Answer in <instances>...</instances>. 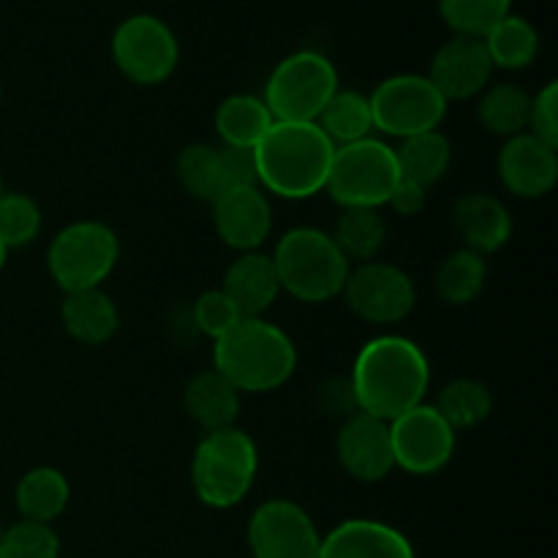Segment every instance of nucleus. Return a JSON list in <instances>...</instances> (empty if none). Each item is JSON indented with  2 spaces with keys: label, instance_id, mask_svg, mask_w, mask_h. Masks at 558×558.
I'll list each match as a JSON object with an SVG mask.
<instances>
[{
  "label": "nucleus",
  "instance_id": "1",
  "mask_svg": "<svg viewBox=\"0 0 558 558\" xmlns=\"http://www.w3.org/2000/svg\"><path fill=\"white\" fill-rule=\"evenodd\" d=\"M349 381L360 412L392 423L409 409L425 403L430 363L409 338L379 336L360 349Z\"/></svg>",
  "mask_w": 558,
  "mask_h": 558
},
{
  "label": "nucleus",
  "instance_id": "2",
  "mask_svg": "<svg viewBox=\"0 0 558 558\" xmlns=\"http://www.w3.org/2000/svg\"><path fill=\"white\" fill-rule=\"evenodd\" d=\"M336 145L316 123H272L254 147L256 183L281 199H308L325 191Z\"/></svg>",
  "mask_w": 558,
  "mask_h": 558
},
{
  "label": "nucleus",
  "instance_id": "3",
  "mask_svg": "<svg viewBox=\"0 0 558 558\" xmlns=\"http://www.w3.org/2000/svg\"><path fill=\"white\" fill-rule=\"evenodd\" d=\"M213 343V368L238 392L278 390L298 368L292 338L262 316H245Z\"/></svg>",
  "mask_w": 558,
  "mask_h": 558
},
{
  "label": "nucleus",
  "instance_id": "4",
  "mask_svg": "<svg viewBox=\"0 0 558 558\" xmlns=\"http://www.w3.org/2000/svg\"><path fill=\"white\" fill-rule=\"evenodd\" d=\"M281 292L300 303H330L343 292L349 265L347 256L327 232L314 227L289 229L270 256Z\"/></svg>",
  "mask_w": 558,
  "mask_h": 558
},
{
  "label": "nucleus",
  "instance_id": "5",
  "mask_svg": "<svg viewBox=\"0 0 558 558\" xmlns=\"http://www.w3.org/2000/svg\"><path fill=\"white\" fill-rule=\"evenodd\" d=\"M259 472V450L240 428L210 430L202 436L191 458V485L196 499L210 510L240 505L254 488Z\"/></svg>",
  "mask_w": 558,
  "mask_h": 558
},
{
  "label": "nucleus",
  "instance_id": "6",
  "mask_svg": "<svg viewBox=\"0 0 558 558\" xmlns=\"http://www.w3.org/2000/svg\"><path fill=\"white\" fill-rule=\"evenodd\" d=\"M338 87V71L327 54L298 49L267 76L262 101L278 123H316Z\"/></svg>",
  "mask_w": 558,
  "mask_h": 558
},
{
  "label": "nucleus",
  "instance_id": "7",
  "mask_svg": "<svg viewBox=\"0 0 558 558\" xmlns=\"http://www.w3.org/2000/svg\"><path fill=\"white\" fill-rule=\"evenodd\" d=\"M401 180L396 150L387 142L365 136L360 142L336 147L325 191L341 207L387 205L392 189Z\"/></svg>",
  "mask_w": 558,
  "mask_h": 558
},
{
  "label": "nucleus",
  "instance_id": "8",
  "mask_svg": "<svg viewBox=\"0 0 558 558\" xmlns=\"http://www.w3.org/2000/svg\"><path fill=\"white\" fill-rule=\"evenodd\" d=\"M120 256V240L107 223L76 221L60 229L49 243L47 270L52 281L69 292L98 289L114 270Z\"/></svg>",
  "mask_w": 558,
  "mask_h": 558
},
{
  "label": "nucleus",
  "instance_id": "9",
  "mask_svg": "<svg viewBox=\"0 0 558 558\" xmlns=\"http://www.w3.org/2000/svg\"><path fill=\"white\" fill-rule=\"evenodd\" d=\"M114 65L134 85H161L174 74L180 44L172 27L153 14H131L114 27L109 41Z\"/></svg>",
  "mask_w": 558,
  "mask_h": 558
},
{
  "label": "nucleus",
  "instance_id": "10",
  "mask_svg": "<svg viewBox=\"0 0 558 558\" xmlns=\"http://www.w3.org/2000/svg\"><path fill=\"white\" fill-rule=\"evenodd\" d=\"M368 104L374 129L398 140L436 131L447 114V101L425 74L387 76L374 87Z\"/></svg>",
  "mask_w": 558,
  "mask_h": 558
},
{
  "label": "nucleus",
  "instance_id": "11",
  "mask_svg": "<svg viewBox=\"0 0 558 558\" xmlns=\"http://www.w3.org/2000/svg\"><path fill=\"white\" fill-rule=\"evenodd\" d=\"M341 294L352 314L371 325H396L407 319L417 303V289L409 272L379 259L349 270Z\"/></svg>",
  "mask_w": 558,
  "mask_h": 558
},
{
  "label": "nucleus",
  "instance_id": "12",
  "mask_svg": "<svg viewBox=\"0 0 558 558\" xmlns=\"http://www.w3.org/2000/svg\"><path fill=\"white\" fill-rule=\"evenodd\" d=\"M390 441L396 469L414 477L441 472L456 456V430L430 403L409 409L390 423Z\"/></svg>",
  "mask_w": 558,
  "mask_h": 558
},
{
  "label": "nucleus",
  "instance_id": "13",
  "mask_svg": "<svg viewBox=\"0 0 558 558\" xmlns=\"http://www.w3.org/2000/svg\"><path fill=\"white\" fill-rule=\"evenodd\" d=\"M322 534L308 512L289 499H270L248 521L254 558H319Z\"/></svg>",
  "mask_w": 558,
  "mask_h": 558
},
{
  "label": "nucleus",
  "instance_id": "14",
  "mask_svg": "<svg viewBox=\"0 0 558 558\" xmlns=\"http://www.w3.org/2000/svg\"><path fill=\"white\" fill-rule=\"evenodd\" d=\"M213 205V223L223 245L251 254L270 238L272 207L259 185H238L223 189Z\"/></svg>",
  "mask_w": 558,
  "mask_h": 558
},
{
  "label": "nucleus",
  "instance_id": "15",
  "mask_svg": "<svg viewBox=\"0 0 558 558\" xmlns=\"http://www.w3.org/2000/svg\"><path fill=\"white\" fill-rule=\"evenodd\" d=\"M338 463L360 483H379L396 469L390 441V423L357 412L341 423L336 439Z\"/></svg>",
  "mask_w": 558,
  "mask_h": 558
},
{
  "label": "nucleus",
  "instance_id": "16",
  "mask_svg": "<svg viewBox=\"0 0 558 558\" xmlns=\"http://www.w3.org/2000/svg\"><path fill=\"white\" fill-rule=\"evenodd\" d=\"M494 63L483 47V38L452 36L450 41L436 49L430 60L428 76L436 90L441 93L447 104L466 101L488 87Z\"/></svg>",
  "mask_w": 558,
  "mask_h": 558
},
{
  "label": "nucleus",
  "instance_id": "17",
  "mask_svg": "<svg viewBox=\"0 0 558 558\" xmlns=\"http://www.w3.org/2000/svg\"><path fill=\"white\" fill-rule=\"evenodd\" d=\"M499 180L521 199H539L550 194L558 180V153L534 134H518L501 145L496 158Z\"/></svg>",
  "mask_w": 558,
  "mask_h": 558
},
{
  "label": "nucleus",
  "instance_id": "18",
  "mask_svg": "<svg viewBox=\"0 0 558 558\" xmlns=\"http://www.w3.org/2000/svg\"><path fill=\"white\" fill-rule=\"evenodd\" d=\"M319 558H417L398 529L379 521L352 518L322 537Z\"/></svg>",
  "mask_w": 558,
  "mask_h": 558
},
{
  "label": "nucleus",
  "instance_id": "19",
  "mask_svg": "<svg viewBox=\"0 0 558 558\" xmlns=\"http://www.w3.org/2000/svg\"><path fill=\"white\" fill-rule=\"evenodd\" d=\"M452 223L463 248L474 254H496L512 234L510 210L490 194H463L452 207Z\"/></svg>",
  "mask_w": 558,
  "mask_h": 558
},
{
  "label": "nucleus",
  "instance_id": "20",
  "mask_svg": "<svg viewBox=\"0 0 558 558\" xmlns=\"http://www.w3.org/2000/svg\"><path fill=\"white\" fill-rule=\"evenodd\" d=\"M221 292L227 294L240 311V316H262L281 294L276 265L267 254L251 251L240 254L223 272Z\"/></svg>",
  "mask_w": 558,
  "mask_h": 558
},
{
  "label": "nucleus",
  "instance_id": "21",
  "mask_svg": "<svg viewBox=\"0 0 558 558\" xmlns=\"http://www.w3.org/2000/svg\"><path fill=\"white\" fill-rule=\"evenodd\" d=\"M60 322L74 341L85 347H104L120 330V311L114 300L98 289L69 292L60 303Z\"/></svg>",
  "mask_w": 558,
  "mask_h": 558
},
{
  "label": "nucleus",
  "instance_id": "22",
  "mask_svg": "<svg viewBox=\"0 0 558 558\" xmlns=\"http://www.w3.org/2000/svg\"><path fill=\"white\" fill-rule=\"evenodd\" d=\"M185 414L205 434L232 428L240 414V392L216 368L202 371L183 390Z\"/></svg>",
  "mask_w": 558,
  "mask_h": 558
},
{
  "label": "nucleus",
  "instance_id": "23",
  "mask_svg": "<svg viewBox=\"0 0 558 558\" xmlns=\"http://www.w3.org/2000/svg\"><path fill=\"white\" fill-rule=\"evenodd\" d=\"M71 499L69 480L60 469L52 466H36L20 477L14 488V505L22 521L31 523H47L58 521L65 512Z\"/></svg>",
  "mask_w": 558,
  "mask_h": 558
},
{
  "label": "nucleus",
  "instance_id": "24",
  "mask_svg": "<svg viewBox=\"0 0 558 558\" xmlns=\"http://www.w3.org/2000/svg\"><path fill=\"white\" fill-rule=\"evenodd\" d=\"M392 150H396L401 178L412 180V183L423 185V189H430L434 183H439L452 161V145L439 129L407 136Z\"/></svg>",
  "mask_w": 558,
  "mask_h": 558
},
{
  "label": "nucleus",
  "instance_id": "25",
  "mask_svg": "<svg viewBox=\"0 0 558 558\" xmlns=\"http://www.w3.org/2000/svg\"><path fill=\"white\" fill-rule=\"evenodd\" d=\"M272 123L276 120H272L270 109L259 96H251V93H234V96L223 98L216 109V131L227 147L254 150Z\"/></svg>",
  "mask_w": 558,
  "mask_h": 558
},
{
  "label": "nucleus",
  "instance_id": "26",
  "mask_svg": "<svg viewBox=\"0 0 558 558\" xmlns=\"http://www.w3.org/2000/svg\"><path fill=\"white\" fill-rule=\"evenodd\" d=\"M483 47L488 52L494 69L521 71L537 60L539 33L526 16L507 14L499 25L490 27L483 36Z\"/></svg>",
  "mask_w": 558,
  "mask_h": 558
},
{
  "label": "nucleus",
  "instance_id": "27",
  "mask_svg": "<svg viewBox=\"0 0 558 558\" xmlns=\"http://www.w3.org/2000/svg\"><path fill=\"white\" fill-rule=\"evenodd\" d=\"M316 125L336 147L365 140L374 131L368 96H363L360 90H349V87H338L316 118Z\"/></svg>",
  "mask_w": 558,
  "mask_h": 558
},
{
  "label": "nucleus",
  "instance_id": "28",
  "mask_svg": "<svg viewBox=\"0 0 558 558\" xmlns=\"http://www.w3.org/2000/svg\"><path fill=\"white\" fill-rule=\"evenodd\" d=\"M349 262H374L387 243V223L376 207H343L330 234Z\"/></svg>",
  "mask_w": 558,
  "mask_h": 558
},
{
  "label": "nucleus",
  "instance_id": "29",
  "mask_svg": "<svg viewBox=\"0 0 558 558\" xmlns=\"http://www.w3.org/2000/svg\"><path fill=\"white\" fill-rule=\"evenodd\" d=\"M529 109H532V96L512 82H501V85L485 87L477 118L488 134L510 140V136L526 134Z\"/></svg>",
  "mask_w": 558,
  "mask_h": 558
},
{
  "label": "nucleus",
  "instance_id": "30",
  "mask_svg": "<svg viewBox=\"0 0 558 558\" xmlns=\"http://www.w3.org/2000/svg\"><path fill=\"white\" fill-rule=\"evenodd\" d=\"M434 409L458 434V430L477 428L480 423H485L490 417V412H494V396H490L488 385H483V381L456 379L441 387Z\"/></svg>",
  "mask_w": 558,
  "mask_h": 558
},
{
  "label": "nucleus",
  "instance_id": "31",
  "mask_svg": "<svg viewBox=\"0 0 558 558\" xmlns=\"http://www.w3.org/2000/svg\"><path fill=\"white\" fill-rule=\"evenodd\" d=\"M488 278V265L474 251L461 248L447 256L436 272V294L447 305H469L480 298Z\"/></svg>",
  "mask_w": 558,
  "mask_h": 558
},
{
  "label": "nucleus",
  "instance_id": "32",
  "mask_svg": "<svg viewBox=\"0 0 558 558\" xmlns=\"http://www.w3.org/2000/svg\"><path fill=\"white\" fill-rule=\"evenodd\" d=\"M174 174H178V183L183 185L185 194L199 202H213L223 191L218 147L202 145V142L183 147L178 161H174Z\"/></svg>",
  "mask_w": 558,
  "mask_h": 558
},
{
  "label": "nucleus",
  "instance_id": "33",
  "mask_svg": "<svg viewBox=\"0 0 558 558\" xmlns=\"http://www.w3.org/2000/svg\"><path fill=\"white\" fill-rule=\"evenodd\" d=\"M439 14L456 36L483 38L512 14V0H439Z\"/></svg>",
  "mask_w": 558,
  "mask_h": 558
},
{
  "label": "nucleus",
  "instance_id": "34",
  "mask_svg": "<svg viewBox=\"0 0 558 558\" xmlns=\"http://www.w3.org/2000/svg\"><path fill=\"white\" fill-rule=\"evenodd\" d=\"M41 232V207L27 194L3 191L0 194V240L5 248H22Z\"/></svg>",
  "mask_w": 558,
  "mask_h": 558
},
{
  "label": "nucleus",
  "instance_id": "35",
  "mask_svg": "<svg viewBox=\"0 0 558 558\" xmlns=\"http://www.w3.org/2000/svg\"><path fill=\"white\" fill-rule=\"evenodd\" d=\"M0 558H60V539L47 523L20 521L5 526Z\"/></svg>",
  "mask_w": 558,
  "mask_h": 558
},
{
  "label": "nucleus",
  "instance_id": "36",
  "mask_svg": "<svg viewBox=\"0 0 558 558\" xmlns=\"http://www.w3.org/2000/svg\"><path fill=\"white\" fill-rule=\"evenodd\" d=\"M240 319H243L240 311L234 308V303L221 292V289L202 292L199 298H196L194 308H191V322H194V327L202 336L213 338V341L227 336Z\"/></svg>",
  "mask_w": 558,
  "mask_h": 558
},
{
  "label": "nucleus",
  "instance_id": "37",
  "mask_svg": "<svg viewBox=\"0 0 558 558\" xmlns=\"http://www.w3.org/2000/svg\"><path fill=\"white\" fill-rule=\"evenodd\" d=\"M529 134L543 140L545 145L558 147V82H548L529 109Z\"/></svg>",
  "mask_w": 558,
  "mask_h": 558
},
{
  "label": "nucleus",
  "instance_id": "38",
  "mask_svg": "<svg viewBox=\"0 0 558 558\" xmlns=\"http://www.w3.org/2000/svg\"><path fill=\"white\" fill-rule=\"evenodd\" d=\"M221 156L223 189H238V185H259L256 183V161L254 150L248 147H227L218 150Z\"/></svg>",
  "mask_w": 558,
  "mask_h": 558
},
{
  "label": "nucleus",
  "instance_id": "39",
  "mask_svg": "<svg viewBox=\"0 0 558 558\" xmlns=\"http://www.w3.org/2000/svg\"><path fill=\"white\" fill-rule=\"evenodd\" d=\"M319 403L327 414L332 417H341V423L352 414H357V401H354V392H352V381L349 379H332L322 387L319 392Z\"/></svg>",
  "mask_w": 558,
  "mask_h": 558
},
{
  "label": "nucleus",
  "instance_id": "40",
  "mask_svg": "<svg viewBox=\"0 0 558 558\" xmlns=\"http://www.w3.org/2000/svg\"><path fill=\"white\" fill-rule=\"evenodd\" d=\"M425 202H428V189H423V185L412 183V180H398V185L392 189L390 199H387V207H392V210L398 213V216H420L425 207Z\"/></svg>",
  "mask_w": 558,
  "mask_h": 558
},
{
  "label": "nucleus",
  "instance_id": "41",
  "mask_svg": "<svg viewBox=\"0 0 558 558\" xmlns=\"http://www.w3.org/2000/svg\"><path fill=\"white\" fill-rule=\"evenodd\" d=\"M5 256H9V248H5L3 240H0V270H3V265H5Z\"/></svg>",
  "mask_w": 558,
  "mask_h": 558
},
{
  "label": "nucleus",
  "instance_id": "42",
  "mask_svg": "<svg viewBox=\"0 0 558 558\" xmlns=\"http://www.w3.org/2000/svg\"><path fill=\"white\" fill-rule=\"evenodd\" d=\"M3 534H5V526H3V523H0V539H3Z\"/></svg>",
  "mask_w": 558,
  "mask_h": 558
},
{
  "label": "nucleus",
  "instance_id": "43",
  "mask_svg": "<svg viewBox=\"0 0 558 558\" xmlns=\"http://www.w3.org/2000/svg\"><path fill=\"white\" fill-rule=\"evenodd\" d=\"M0 194H3V180H0Z\"/></svg>",
  "mask_w": 558,
  "mask_h": 558
},
{
  "label": "nucleus",
  "instance_id": "44",
  "mask_svg": "<svg viewBox=\"0 0 558 558\" xmlns=\"http://www.w3.org/2000/svg\"><path fill=\"white\" fill-rule=\"evenodd\" d=\"M0 96H3V93H0Z\"/></svg>",
  "mask_w": 558,
  "mask_h": 558
}]
</instances>
